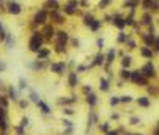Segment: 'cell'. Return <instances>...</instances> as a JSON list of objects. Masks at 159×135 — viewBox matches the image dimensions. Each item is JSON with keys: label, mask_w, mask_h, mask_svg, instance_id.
<instances>
[{"label": "cell", "mask_w": 159, "mask_h": 135, "mask_svg": "<svg viewBox=\"0 0 159 135\" xmlns=\"http://www.w3.org/2000/svg\"><path fill=\"white\" fill-rule=\"evenodd\" d=\"M41 43H43V38H41V35H40V33H35V35L30 38V41H29V49H30V51H33V53H38L40 48H41Z\"/></svg>", "instance_id": "obj_1"}, {"label": "cell", "mask_w": 159, "mask_h": 135, "mask_svg": "<svg viewBox=\"0 0 159 135\" xmlns=\"http://www.w3.org/2000/svg\"><path fill=\"white\" fill-rule=\"evenodd\" d=\"M130 80L137 84H142V86H147V80L143 78V75L140 72H130Z\"/></svg>", "instance_id": "obj_2"}, {"label": "cell", "mask_w": 159, "mask_h": 135, "mask_svg": "<svg viewBox=\"0 0 159 135\" xmlns=\"http://www.w3.org/2000/svg\"><path fill=\"white\" fill-rule=\"evenodd\" d=\"M142 75L143 76H148V78L154 76L156 75V68L153 67V64H147V65L142 68Z\"/></svg>", "instance_id": "obj_3"}, {"label": "cell", "mask_w": 159, "mask_h": 135, "mask_svg": "<svg viewBox=\"0 0 159 135\" xmlns=\"http://www.w3.org/2000/svg\"><path fill=\"white\" fill-rule=\"evenodd\" d=\"M77 6H78V3H77V0H70L67 5H65V13H68V15H73V13H77Z\"/></svg>", "instance_id": "obj_4"}, {"label": "cell", "mask_w": 159, "mask_h": 135, "mask_svg": "<svg viewBox=\"0 0 159 135\" xmlns=\"http://www.w3.org/2000/svg\"><path fill=\"white\" fill-rule=\"evenodd\" d=\"M45 21H46V11H43V10L38 11L35 15V18H33V22L35 24H43Z\"/></svg>", "instance_id": "obj_5"}, {"label": "cell", "mask_w": 159, "mask_h": 135, "mask_svg": "<svg viewBox=\"0 0 159 135\" xmlns=\"http://www.w3.org/2000/svg\"><path fill=\"white\" fill-rule=\"evenodd\" d=\"M53 72H56V73H64V70H65V64L64 62H59V64H53Z\"/></svg>", "instance_id": "obj_6"}, {"label": "cell", "mask_w": 159, "mask_h": 135, "mask_svg": "<svg viewBox=\"0 0 159 135\" xmlns=\"http://www.w3.org/2000/svg\"><path fill=\"white\" fill-rule=\"evenodd\" d=\"M8 11L10 13H13V15H19L21 13V5H18V3H8Z\"/></svg>", "instance_id": "obj_7"}, {"label": "cell", "mask_w": 159, "mask_h": 135, "mask_svg": "<svg viewBox=\"0 0 159 135\" xmlns=\"http://www.w3.org/2000/svg\"><path fill=\"white\" fill-rule=\"evenodd\" d=\"M0 127H2V129L6 127V113L3 108H0Z\"/></svg>", "instance_id": "obj_8"}, {"label": "cell", "mask_w": 159, "mask_h": 135, "mask_svg": "<svg viewBox=\"0 0 159 135\" xmlns=\"http://www.w3.org/2000/svg\"><path fill=\"white\" fill-rule=\"evenodd\" d=\"M77 83H78L77 73H70V76H68V84H70L72 88H75V86H77Z\"/></svg>", "instance_id": "obj_9"}, {"label": "cell", "mask_w": 159, "mask_h": 135, "mask_svg": "<svg viewBox=\"0 0 159 135\" xmlns=\"http://www.w3.org/2000/svg\"><path fill=\"white\" fill-rule=\"evenodd\" d=\"M113 24H115L116 27H119V29H123V27L126 26V24H124V19H121L119 16H115V18H113Z\"/></svg>", "instance_id": "obj_10"}, {"label": "cell", "mask_w": 159, "mask_h": 135, "mask_svg": "<svg viewBox=\"0 0 159 135\" xmlns=\"http://www.w3.org/2000/svg\"><path fill=\"white\" fill-rule=\"evenodd\" d=\"M57 37H59V41H62V43H65V41L68 40V35H67V32H64V30L57 32Z\"/></svg>", "instance_id": "obj_11"}, {"label": "cell", "mask_w": 159, "mask_h": 135, "mask_svg": "<svg viewBox=\"0 0 159 135\" xmlns=\"http://www.w3.org/2000/svg\"><path fill=\"white\" fill-rule=\"evenodd\" d=\"M37 105L41 108V111H43V113H50V111H51V110H50V106H48L46 103H43L41 100H38V102H37Z\"/></svg>", "instance_id": "obj_12"}, {"label": "cell", "mask_w": 159, "mask_h": 135, "mask_svg": "<svg viewBox=\"0 0 159 135\" xmlns=\"http://www.w3.org/2000/svg\"><path fill=\"white\" fill-rule=\"evenodd\" d=\"M139 105H142V106H150V100H148V99H145V97H140L139 99Z\"/></svg>", "instance_id": "obj_13"}, {"label": "cell", "mask_w": 159, "mask_h": 135, "mask_svg": "<svg viewBox=\"0 0 159 135\" xmlns=\"http://www.w3.org/2000/svg\"><path fill=\"white\" fill-rule=\"evenodd\" d=\"M142 54L145 56V57H153V53H151L148 48H142Z\"/></svg>", "instance_id": "obj_14"}, {"label": "cell", "mask_w": 159, "mask_h": 135, "mask_svg": "<svg viewBox=\"0 0 159 135\" xmlns=\"http://www.w3.org/2000/svg\"><path fill=\"white\" fill-rule=\"evenodd\" d=\"M46 8H48V10H53V11H56V10H57V3H56V2H53V3H51V2H48V3H46Z\"/></svg>", "instance_id": "obj_15"}, {"label": "cell", "mask_w": 159, "mask_h": 135, "mask_svg": "<svg viewBox=\"0 0 159 135\" xmlns=\"http://www.w3.org/2000/svg\"><path fill=\"white\" fill-rule=\"evenodd\" d=\"M89 26H91V29H92V30H97L99 27H100V21H95V19H94Z\"/></svg>", "instance_id": "obj_16"}, {"label": "cell", "mask_w": 159, "mask_h": 135, "mask_svg": "<svg viewBox=\"0 0 159 135\" xmlns=\"http://www.w3.org/2000/svg\"><path fill=\"white\" fill-rule=\"evenodd\" d=\"M103 59H105V57H103L102 54H97V56H95V61H94V64H95V65H100V64L103 62Z\"/></svg>", "instance_id": "obj_17"}, {"label": "cell", "mask_w": 159, "mask_h": 135, "mask_svg": "<svg viewBox=\"0 0 159 135\" xmlns=\"http://www.w3.org/2000/svg\"><path fill=\"white\" fill-rule=\"evenodd\" d=\"M95 102H97L95 95H94V94H89V95H88V103H89V105H94Z\"/></svg>", "instance_id": "obj_18"}, {"label": "cell", "mask_w": 159, "mask_h": 135, "mask_svg": "<svg viewBox=\"0 0 159 135\" xmlns=\"http://www.w3.org/2000/svg\"><path fill=\"white\" fill-rule=\"evenodd\" d=\"M100 89L102 91H108V81L107 80H100Z\"/></svg>", "instance_id": "obj_19"}, {"label": "cell", "mask_w": 159, "mask_h": 135, "mask_svg": "<svg viewBox=\"0 0 159 135\" xmlns=\"http://www.w3.org/2000/svg\"><path fill=\"white\" fill-rule=\"evenodd\" d=\"M53 18L56 19V22H64V18H62L60 15H57L56 11H53Z\"/></svg>", "instance_id": "obj_20"}, {"label": "cell", "mask_w": 159, "mask_h": 135, "mask_svg": "<svg viewBox=\"0 0 159 135\" xmlns=\"http://www.w3.org/2000/svg\"><path fill=\"white\" fill-rule=\"evenodd\" d=\"M115 54H116V51H115V49H110V53H108V56H107V61H108V62H113Z\"/></svg>", "instance_id": "obj_21"}, {"label": "cell", "mask_w": 159, "mask_h": 135, "mask_svg": "<svg viewBox=\"0 0 159 135\" xmlns=\"http://www.w3.org/2000/svg\"><path fill=\"white\" fill-rule=\"evenodd\" d=\"M130 62H132V59H130L129 56H127V57H124V59H123V67H129Z\"/></svg>", "instance_id": "obj_22"}, {"label": "cell", "mask_w": 159, "mask_h": 135, "mask_svg": "<svg viewBox=\"0 0 159 135\" xmlns=\"http://www.w3.org/2000/svg\"><path fill=\"white\" fill-rule=\"evenodd\" d=\"M92 21H94V18H92L91 15H88V16H85V24H86V26H89V24H91V22H92Z\"/></svg>", "instance_id": "obj_23"}, {"label": "cell", "mask_w": 159, "mask_h": 135, "mask_svg": "<svg viewBox=\"0 0 159 135\" xmlns=\"http://www.w3.org/2000/svg\"><path fill=\"white\" fill-rule=\"evenodd\" d=\"M53 32H54V30H53V27H46V29H45V35H46L48 38H50L51 35H53Z\"/></svg>", "instance_id": "obj_24"}, {"label": "cell", "mask_w": 159, "mask_h": 135, "mask_svg": "<svg viewBox=\"0 0 159 135\" xmlns=\"http://www.w3.org/2000/svg\"><path fill=\"white\" fill-rule=\"evenodd\" d=\"M121 76L124 78V80H126V78L129 80V78H130V72H129V70H123V72H121Z\"/></svg>", "instance_id": "obj_25"}, {"label": "cell", "mask_w": 159, "mask_h": 135, "mask_svg": "<svg viewBox=\"0 0 159 135\" xmlns=\"http://www.w3.org/2000/svg\"><path fill=\"white\" fill-rule=\"evenodd\" d=\"M143 24H151V16L150 15H145L143 16Z\"/></svg>", "instance_id": "obj_26"}, {"label": "cell", "mask_w": 159, "mask_h": 135, "mask_svg": "<svg viewBox=\"0 0 159 135\" xmlns=\"http://www.w3.org/2000/svg\"><path fill=\"white\" fill-rule=\"evenodd\" d=\"M130 100H132V97H129V95H123L119 99V102H130Z\"/></svg>", "instance_id": "obj_27"}, {"label": "cell", "mask_w": 159, "mask_h": 135, "mask_svg": "<svg viewBox=\"0 0 159 135\" xmlns=\"http://www.w3.org/2000/svg\"><path fill=\"white\" fill-rule=\"evenodd\" d=\"M30 99H32V100H33V102H35V103H37V102L40 100V99H38V95L35 94V92H32V94H30Z\"/></svg>", "instance_id": "obj_28"}, {"label": "cell", "mask_w": 159, "mask_h": 135, "mask_svg": "<svg viewBox=\"0 0 159 135\" xmlns=\"http://www.w3.org/2000/svg\"><path fill=\"white\" fill-rule=\"evenodd\" d=\"M46 56H48L46 49H43V51H38V57H46Z\"/></svg>", "instance_id": "obj_29"}, {"label": "cell", "mask_w": 159, "mask_h": 135, "mask_svg": "<svg viewBox=\"0 0 159 135\" xmlns=\"http://www.w3.org/2000/svg\"><path fill=\"white\" fill-rule=\"evenodd\" d=\"M110 2H112V0H102V2H100V8H105Z\"/></svg>", "instance_id": "obj_30"}, {"label": "cell", "mask_w": 159, "mask_h": 135, "mask_svg": "<svg viewBox=\"0 0 159 135\" xmlns=\"http://www.w3.org/2000/svg\"><path fill=\"white\" fill-rule=\"evenodd\" d=\"M10 97L11 99H16V92H15V89H13V88H10Z\"/></svg>", "instance_id": "obj_31"}, {"label": "cell", "mask_w": 159, "mask_h": 135, "mask_svg": "<svg viewBox=\"0 0 159 135\" xmlns=\"http://www.w3.org/2000/svg\"><path fill=\"white\" fill-rule=\"evenodd\" d=\"M27 124H29V119H27V118H22V121H21V126H27Z\"/></svg>", "instance_id": "obj_32"}, {"label": "cell", "mask_w": 159, "mask_h": 135, "mask_svg": "<svg viewBox=\"0 0 159 135\" xmlns=\"http://www.w3.org/2000/svg\"><path fill=\"white\" fill-rule=\"evenodd\" d=\"M0 105H2L3 108H6V100H5L3 97H0Z\"/></svg>", "instance_id": "obj_33"}, {"label": "cell", "mask_w": 159, "mask_h": 135, "mask_svg": "<svg viewBox=\"0 0 159 135\" xmlns=\"http://www.w3.org/2000/svg\"><path fill=\"white\" fill-rule=\"evenodd\" d=\"M118 41H126V35H124V33H119V37H118Z\"/></svg>", "instance_id": "obj_34"}, {"label": "cell", "mask_w": 159, "mask_h": 135, "mask_svg": "<svg viewBox=\"0 0 159 135\" xmlns=\"http://www.w3.org/2000/svg\"><path fill=\"white\" fill-rule=\"evenodd\" d=\"M118 102H119V99H116V97H113L112 100H110V103H112V105H116Z\"/></svg>", "instance_id": "obj_35"}, {"label": "cell", "mask_w": 159, "mask_h": 135, "mask_svg": "<svg viewBox=\"0 0 159 135\" xmlns=\"http://www.w3.org/2000/svg\"><path fill=\"white\" fill-rule=\"evenodd\" d=\"M19 83H21V88H26V86H27V83H26L24 80H21Z\"/></svg>", "instance_id": "obj_36"}, {"label": "cell", "mask_w": 159, "mask_h": 135, "mask_svg": "<svg viewBox=\"0 0 159 135\" xmlns=\"http://www.w3.org/2000/svg\"><path fill=\"white\" fill-rule=\"evenodd\" d=\"M129 48H135V43H134L132 40H129Z\"/></svg>", "instance_id": "obj_37"}, {"label": "cell", "mask_w": 159, "mask_h": 135, "mask_svg": "<svg viewBox=\"0 0 159 135\" xmlns=\"http://www.w3.org/2000/svg\"><path fill=\"white\" fill-rule=\"evenodd\" d=\"M64 124H65V126H68V127L72 126V123H70V121H68V119H64Z\"/></svg>", "instance_id": "obj_38"}, {"label": "cell", "mask_w": 159, "mask_h": 135, "mask_svg": "<svg viewBox=\"0 0 159 135\" xmlns=\"http://www.w3.org/2000/svg\"><path fill=\"white\" fill-rule=\"evenodd\" d=\"M100 129H102V130H108V124H103V126L100 127Z\"/></svg>", "instance_id": "obj_39"}, {"label": "cell", "mask_w": 159, "mask_h": 135, "mask_svg": "<svg viewBox=\"0 0 159 135\" xmlns=\"http://www.w3.org/2000/svg\"><path fill=\"white\" fill-rule=\"evenodd\" d=\"M97 45H99V48H102L103 46V40H97Z\"/></svg>", "instance_id": "obj_40"}, {"label": "cell", "mask_w": 159, "mask_h": 135, "mask_svg": "<svg viewBox=\"0 0 159 135\" xmlns=\"http://www.w3.org/2000/svg\"><path fill=\"white\" fill-rule=\"evenodd\" d=\"M132 124H139V118H132Z\"/></svg>", "instance_id": "obj_41"}, {"label": "cell", "mask_w": 159, "mask_h": 135, "mask_svg": "<svg viewBox=\"0 0 159 135\" xmlns=\"http://www.w3.org/2000/svg\"><path fill=\"white\" fill-rule=\"evenodd\" d=\"M107 135H118V133H116V132H108Z\"/></svg>", "instance_id": "obj_42"}, {"label": "cell", "mask_w": 159, "mask_h": 135, "mask_svg": "<svg viewBox=\"0 0 159 135\" xmlns=\"http://www.w3.org/2000/svg\"><path fill=\"white\" fill-rule=\"evenodd\" d=\"M0 32H2V24H0Z\"/></svg>", "instance_id": "obj_43"}, {"label": "cell", "mask_w": 159, "mask_h": 135, "mask_svg": "<svg viewBox=\"0 0 159 135\" xmlns=\"http://www.w3.org/2000/svg\"><path fill=\"white\" fill-rule=\"evenodd\" d=\"M132 135H137V133H132Z\"/></svg>", "instance_id": "obj_44"}, {"label": "cell", "mask_w": 159, "mask_h": 135, "mask_svg": "<svg viewBox=\"0 0 159 135\" xmlns=\"http://www.w3.org/2000/svg\"><path fill=\"white\" fill-rule=\"evenodd\" d=\"M54 2H56V0H54Z\"/></svg>", "instance_id": "obj_45"}]
</instances>
